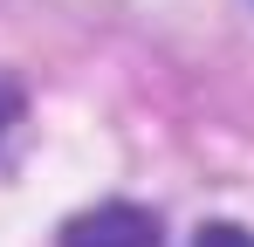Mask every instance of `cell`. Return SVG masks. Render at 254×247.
I'll return each instance as SVG.
<instances>
[{
  "mask_svg": "<svg viewBox=\"0 0 254 247\" xmlns=\"http://www.w3.org/2000/svg\"><path fill=\"white\" fill-rule=\"evenodd\" d=\"M62 247H158V220L137 206H103V213L76 220L62 234Z\"/></svg>",
  "mask_w": 254,
  "mask_h": 247,
  "instance_id": "1",
  "label": "cell"
},
{
  "mask_svg": "<svg viewBox=\"0 0 254 247\" xmlns=\"http://www.w3.org/2000/svg\"><path fill=\"white\" fill-rule=\"evenodd\" d=\"M192 247H254V234L227 227V220H213V227H199V234H192Z\"/></svg>",
  "mask_w": 254,
  "mask_h": 247,
  "instance_id": "2",
  "label": "cell"
},
{
  "mask_svg": "<svg viewBox=\"0 0 254 247\" xmlns=\"http://www.w3.org/2000/svg\"><path fill=\"white\" fill-rule=\"evenodd\" d=\"M14 110H21V96H14V82H0V130L14 124Z\"/></svg>",
  "mask_w": 254,
  "mask_h": 247,
  "instance_id": "3",
  "label": "cell"
}]
</instances>
